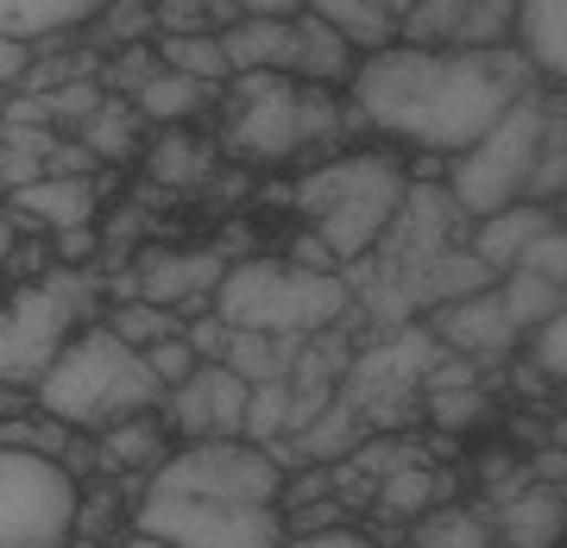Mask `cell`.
<instances>
[{
	"label": "cell",
	"instance_id": "obj_12",
	"mask_svg": "<svg viewBox=\"0 0 567 548\" xmlns=\"http://www.w3.org/2000/svg\"><path fill=\"white\" fill-rule=\"evenodd\" d=\"M164 428L183 435V442H221V435H240V416H246V385L227 372L221 360H203L183 385L164 391L158 404Z\"/></svg>",
	"mask_w": 567,
	"mask_h": 548
},
{
	"label": "cell",
	"instance_id": "obj_13",
	"mask_svg": "<svg viewBox=\"0 0 567 548\" xmlns=\"http://www.w3.org/2000/svg\"><path fill=\"white\" fill-rule=\"evenodd\" d=\"M429 334L447 347V353H461V360H473L480 372L486 365H505L511 353H517V328H511L505 303H498V290H461V297H447V303L429 309Z\"/></svg>",
	"mask_w": 567,
	"mask_h": 548
},
{
	"label": "cell",
	"instance_id": "obj_24",
	"mask_svg": "<svg viewBox=\"0 0 567 548\" xmlns=\"http://www.w3.org/2000/svg\"><path fill=\"white\" fill-rule=\"evenodd\" d=\"M297 341L303 334H259V328H234L221 347V365L240 379V385H265V379H290V360H297Z\"/></svg>",
	"mask_w": 567,
	"mask_h": 548
},
{
	"label": "cell",
	"instance_id": "obj_2",
	"mask_svg": "<svg viewBox=\"0 0 567 548\" xmlns=\"http://www.w3.org/2000/svg\"><path fill=\"white\" fill-rule=\"evenodd\" d=\"M442 189L466 221L511 203H555L567 189V121L555 89L511 102L466 152L442 158Z\"/></svg>",
	"mask_w": 567,
	"mask_h": 548
},
{
	"label": "cell",
	"instance_id": "obj_31",
	"mask_svg": "<svg viewBox=\"0 0 567 548\" xmlns=\"http://www.w3.org/2000/svg\"><path fill=\"white\" fill-rule=\"evenodd\" d=\"M102 328L114 334V341H126L133 353H140V347L164 341V334H177L183 316H177V309H164V303H145V297H121V303L107 309Z\"/></svg>",
	"mask_w": 567,
	"mask_h": 548
},
{
	"label": "cell",
	"instance_id": "obj_27",
	"mask_svg": "<svg viewBox=\"0 0 567 548\" xmlns=\"http://www.w3.org/2000/svg\"><path fill=\"white\" fill-rule=\"evenodd\" d=\"M215 139H196L189 126H158V139H152V152H145V170L158 183H203L208 170H215Z\"/></svg>",
	"mask_w": 567,
	"mask_h": 548
},
{
	"label": "cell",
	"instance_id": "obj_7",
	"mask_svg": "<svg viewBox=\"0 0 567 548\" xmlns=\"http://www.w3.org/2000/svg\"><path fill=\"white\" fill-rule=\"evenodd\" d=\"M89 322V278L70 265H51L44 278H25L0 297V385L32 391L39 372L58 360V347Z\"/></svg>",
	"mask_w": 567,
	"mask_h": 548
},
{
	"label": "cell",
	"instance_id": "obj_41",
	"mask_svg": "<svg viewBox=\"0 0 567 548\" xmlns=\"http://www.w3.org/2000/svg\"><path fill=\"white\" fill-rule=\"evenodd\" d=\"M234 7V20H297L303 13V0H227Z\"/></svg>",
	"mask_w": 567,
	"mask_h": 548
},
{
	"label": "cell",
	"instance_id": "obj_20",
	"mask_svg": "<svg viewBox=\"0 0 567 548\" xmlns=\"http://www.w3.org/2000/svg\"><path fill=\"white\" fill-rule=\"evenodd\" d=\"M221 58H227L234 76H246V70L297 76V25L290 20H227L221 25Z\"/></svg>",
	"mask_w": 567,
	"mask_h": 548
},
{
	"label": "cell",
	"instance_id": "obj_22",
	"mask_svg": "<svg viewBox=\"0 0 567 548\" xmlns=\"http://www.w3.org/2000/svg\"><path fill=\"white\" fill-rule=\"evenodd\" d=\"M410 7H416V0H303V13L328 20L353 51H379V44H391Z\"/></svg>",
	"mask_w": 567,
	"mask_h": 548
},
{
	"label": "cell",
	"instance_id": "obj_28",
	"mask_svg": "<svg viewBox=\"0 0 567 548\" xmlns=\"http://www.w3.org/2000/svg\"><path fill=\"white\" fill-rule=\"evenodd\" d=\"M492 290H498V303H505V316H511L517 334H529L536 322H548V316H561L567 309V285L536 278V271H498Z\"/></svg>",
	"mask_w": 567,
	"mask_h": 548
},
{
	"label": "cell",
	"instance_id": "obj_39",
	"mask_svg": "<svg viewBox=\"0 0 567 548\" xmlns=\"http://www.w3.org/2000/svg\"><path fill=\"white\" fill-rule=\"evenodd\" d=\"M95 252H102V234H95V221H89V227H58V234H51V259L70 265V271H82Z\"/></svg>",
	"mask_w": 567,
	"mask_h": 548
},
{
	"label": "cell",
	"instance_id": "obj_38",
	"mask_svg": "<svg viewBox=\"0 0 567 548\" xmlns=\"http://www.w3.org/2000/svg\"><path fill=\"white\" fill-rule=\"evenodd\" d=\"M177 334L189 341V353H196V360H221V347H227V334H234V328H227L221 316H215V303H208L203 316H183Z\"/></svg>",
	"mask_w": 567,
	"mask_h": 548
},
{
	"label": "cell",
	"instance_id": "obj_5",
	"mask_svg": "<svg viewBox=\"0 0 567 548\" xmlns=\"http://www.w3.org/2000/svg\"><path fill=\"white\" fill-rule=\"evenodd\" d=\"M32 404H39L51 423L76 428V435H102V428H114L121 416L158 410L164 385L145 372L140 353L126 341H114L102 322H82L76 334L58 347V360L39 372Z\"/></svg>",
	"mask_w": 567,
	"mask_h": 548
},
{
	"label": "cell",
	"instance_id": "obj_21",
	"mask_svg": "<svg viewBox=\"0 0 567 548\" xmlns=\"http://www.w3.org/2000/svg\"><path fill=\"white\" fill-rule=\"evenodd\" d=\"M215 95H221V89H208V82H196V76H177V70H164L158 63L126 102H133V114H140L145 126H189L196 114L215 107Z\"/></svg>",
	"mask_w": 567,
	"mask_h": 548
},
{
	"label": "cell",
	"instance_id": "obj_32",
	"mask_svg": "<svg viewBox=\"0 0 567 548\" xmlns=\"http://www.w3.org/2000/svg\"><path fill=\"white\" fill-rule=\"evenodd\" d=\"M284 416H290V379H265V385H246V416H240V435L246 442H278L284 435Z\"/></svg>",
	"mask_w": 567,
	"mask_h": 548
},
{
	"label": "cell",
	"instance_id": "obj_29",
	"mask_svg": "<svg viewBox=\"0 0 567 548\" xmlns=\"http://www.w3.org/2000/svg\"><path fill=\"white\" fill-rule=\"evenodd\" d=\"M152 51H158L164 70L196 76V82H208V89H221V82L234 76L227 58H221V32H164V39H152Z\"/></svg>",
	"mask_w": 567,
	"mask_h": 548
},
{
	"label": "cell",
	"instance_id": "obj_4",
	"mask_svg": "<svg viewBox=\"0 0 567 548\" xmlns=\"http://www.w3.org/2000/svg\"><path fill=\"white\" fill-rule=\"evenodd\" d=\"M404 189H410V164L398 152H365V145H353V152L316 158V170H303V177L290 183V208L334 252V265L353 271L372 246L385 240V227L398 221Z\"/></svg>",
	"mask_w": 567,
	"mask_h": 548
},
{
	"label": "cell",
	"instance_id": "obj_36",
	"mask_svg": "<svg viewBox=\"0 0 567 548\" xmlns=\"http://www.w3.org/2000/svg\"><path fill=\"white\" fill-rule=\"evenodd\" d=\"M511 271H536V278H555V285H567V227L555 221V227H543L536 240L517 252V265Z\"/></svg>",
	"mask_w": 567,
	"mask_h": 548
},
{
	"label": "cell",
	"instance_id": "obj_6",
	"mask_svg": "<svg viewBox=\"0 0 567 548\" xmlns=\"http://www.w3.org/2000/svg\"><path fill=\"white\" fill-rule=\"evenodd\" d=\"M215 316L259 334H322L353 316L347 271H309L290 259H240L215 285Z\"/></svg>",
	"mask_w": 567,
	"mask_h": 548
},
{
	"label": "cell",
	"instance_id": "obj_37",
	"mask_svg": "<svg viewBox=\"0 0 567 548\" xmlns=\"http://www.w3.org/2000/svg\"><path fill=\"white\" fill-rule=\"evenodd\" d=\"M140 360H145V372H152V379H158L164 391L171 385H183V379H189V372H196V353H189V341H183V334H164V341H152V347H140Z\"/></svg>",
	"mask_w": 567,
	"mask_h": 548
},
{
	"label": "cell",
	"instance_id": "obj_11",
	"mask_svg": "<svg viewBox=\"0 0 567 548\" xmlns=\"http://www.w3.org/2000/svg\"><path fill=\"white\" fill-rule=\"evenodd\" d=\"M227 271V252L221 246H177V252H158L145 246L133 271L121 278V297H145V303H164L177 316H203L215 303V285Z\"/></svg>",
	"mask_w": 567,
	"mask_h": 548
},
{
	"label": "cell",
	"instance_id": "obj_43",
	"mask_svg": "<svg viewBox=\"0 0 567 548\" xmlns=\"http://www.w3.org/2000/svg\"><path fill=\"white\" fill-rule=\"evenodd\" d=\"M486 548H505V542H498V536H492V542H486Z\"/></svg>",
	"mask_w": 567,
	"mask_h": 548
},
{
	"label": "cell",
	"instance_id": "obj_15",
	"mask_svg": "<svg viewBox=\"0 0 567 548\" xmlns=\"http://www.w3.org/2000/svg\"><path fill=\"white\" fill-rule=\"evenodd\" d=\"M102 183L95 177H58V170H39V177H25L7 189V215L25 227H39V234H58V227H89L102 215Z\"/></svg>",
	"mask_w": 567,
	"mask_h": 548
},
{
	"label": "cell",
	"instance_id": "obj_25",
	"mask_svg": "<svg viewBox=\"0 0 567 548\" xmlns=\"http://www.w3.org/2000/svg\"><path fill=\"white\" fill-rule=\"evenodd\" d=\"M297 76L303 82H322V89H341L347 76H353V44L334 32L328 20H316V13H297Z\"/></svg>",
	"mask_w": 567,
	"mask_h": 548
},
{
	"label": "cell",
	"instance_id": "obj_30",
	"mask_svg": "<svg viewBox=\"0 0 567 548\" xmlns=\"http://www.w3.org/2000/svg\"><path fill=\"white\" fill-rule=\"evenodd\" d=\"M140 133H145V121L133 114V102H126V95H102V107L76 126V139L89 145L102 164L126 158V152H140Z\"/></svg>",
	"mask_w": 567,
	"mask_h": 548
},
{
	"label": "cell",
	"instance_id": "obj_8",
	"mask_svg": "<svg viewBox=\"0 0 567 548\" xmlns=\"http://www.w3.org/2000/svg\"><path fill=\"white\" fill-rule=\"evenodd\" d=\"M133 529L158 536L164 548H284L278 505H221V498H183V492H152L133 498Z\"/></svg>",
	"mask_w": 567,
	"mask_h": 548
},
{
	"label": "cell",
	"instance_id": "obj_44",
	"mask_svg": "<svg viewBox=\"0 0 567 548\" xmlns=\"http://www.w3.org/2000/svg\"><path fill=\"white\" fill-rule=\"evenodd\" d=\"M0 102H7V89H0Z\"/></svg>",
	"mask_w": 567,
	"mask_h": 548
},
{
	"label": "cell",
	"instance_id": "obj_33",
	"mask_svg": "<svg viewBox=\"0 0 567 548\" xmlns=\"http://www.w3.org/2000/svg\"><path fill=\"white\" fill-rule=\"evenodd\" d=\"M44 95V114H51V126H58V133H76L82 121H89V114H95V107H102V82L95 76H63L58 89H39Z\"/></svg>",
	"mask_w": 567,
	"mask_h": 548
},
{
	"label": "cell",
	"instance_id": "obj_42",
	"mask_svg": "<svg viewBox=\"0 0 567 548\" xmlns=\"http://www.w3.org/2000/svg\"><path fill=\"white\" fill-rule=\"evenodd\" d=\"M107 548H164L158 536H145V529H126L121 542H107Z\"/></svg>",
	"mask_w": 567,
	"mask_h": 548
},
{
	"label": "cell",
	"instance_id": "obj_16",
	"mask_svg": "<svg viewBox=\"0 0 567 548\" xmlns=\"http://www.w3.org/2000/svg\"><path fill=\"white\" fill-rule=\"evenodd\" d=\"M561 215H555V203H511V208H492V215H480V221H466V252L486 265L492 278L498 271H511L517 265V252H524L543 227H555Z\"/></svg>",
	"mask_w": 567,
	"mask_h": 548
},
{
	"label": "cell",
	"instance_id": "obj_26",
	"mask_svg": "<svg viewBox=\"0 0 567 548\" xmlns=\"http://www.w3.org/2000/svg\"><path fill=\"white\" fill-rule=\"evenodd\" d=\"M423 423L442 428V435H473V428L498 423V404H492L486 379H473V385H429L423 391Z\"/></svg>",
	"mask_w": 567,
	"mask_h": 548
},
{
	"label": "cell",
	"instance_id": "obj_14",
	"mask_svg": "<svg viewBox=\"0 0 567 548\" xmlns=\"http://www.w3.org/2000/svg\"><path fill=\"white\" fill-rule=\"evenodd\" d=\"M486 510H492V536L505 548H561L567 486H555V479H524V486L486 498Z\"/></svg>",
	"mask_w": 567,
	"mask_h": 548
},
{
	"label": "cell",
	"instance_id": "obj_10",
	"mask_svg": "<svg viewBox=\"0 0 567 548\" xmlns=\"http://www.w3.org/2000/svg\"><path fill=\"white\" fill-rule=\"evenodd\" d=\"M145 486L183 492V498H221V505H278L284 467L271 461V447L246 442V435H221V442L171 447Z\"/></svg>",
	"mask_w": 567,
	"mask_h": 548
},
{
	"label": "cell",
	"instance_id": "obj_23",
	"mask_svg": "<svg viewBox=\"0 0 567 548\" xmlns=\"http://www.w3.org/2000/svg\"><path fill=\"white\" fill-rule=\"evenodd\" d=\"M102 7L107 0H0V32H13L25 44L70 39V32H89Z\"/></svg>",
	"mask_w": 567,
	"mask_h": 548
},
{
	"label": "cell",
	"instance_id": "obj_40",
	"mask_svg": "<svg viewBox=\"0 0 567 548\" xmlns=\"http://www.w3.org/2000/svg\"><path fill=\"white\" fill-rule=\"evenodd\" d=\"M25 70H32V44L13 39V32H0V89L13 95V89L25 82Z\"/></svg>",
	"mask_w": 567,
	"mask_h": 548
},
{
	"label": "cell",
	"instance_id": "obj_3",
	"mask_svg": "<svg viewBox=\"0 0 567 548\" xmlns=\"http://www.w3.org/2000/svg\"><path fill=\"white\" fill-rule=\"evenodd\" d=\"M215 102H221V152L252 170H290L303 158H328L353 133L341 89L278 76V70L227 76Z\"/></svg>",
	"mask_w": 567,
	"mask_h": 548
},
{
	"label": "cell",
	"instance_id": "obj_1",
	"mask_svg": "<svg viewBox=\"0 0 567 548\" xmlns=\"http://www.w3.org/2000/svg\"><path fill=\"white\" fill-rule=\"evenodd\" d=\"M536 89H543V76L524 63L517 44L435 51V44L391 39L353 58L341 102L353 133H372V139L404 145V152H429V158H454L511 102H524Z\"/></svg>",
	"mask_w": 567,
	"mask_h": 548
},
{
	"label": "cell",
	"instance_id": "obj_35",
	"mask_svg": "<svg viewBox=\"0 0 567 548\" xmlns=\"http://www.w3.org/2000/svg\"><path fill=\"white\" fill-rule=\"evenodd\" d=\"M89 25H95L102 44L114 51V44H145L152 39V32H158V13H152V0H107Z\"/></svg>",
	"mask_w": 567,
	"mask_h": 548
},
{
	"label": "cell",
	"instance_id": "obj_34",
	"mask_svg": "<svg viewBox=\"0 0 567 548\" xmlns=\"http://www.w3.org/2000/svg\"><path fill=\"white\" fill-rule=\"evenodd\" d=\"M524 341H529V353H517V360H524L543 385H561L567 379V309L561 316H548V322H536Z\"/></svg>",
	"mask_w": 567,
	"mask_h": 548
},
{
	"label": "cell",
	"instance_id": "obj_17",
	"mask_svg": "<svg viewBox=\"0 0 567 548\" xmlns=\"http://www.w3.org/2000/svg\"><path fill=\"white\" fill-rule=\"evenodd\" d=\"M89 447H95V473H107V479H121V473L152 479L158 461L171 454V428H164L158 410H140V416H121L114 428L89 435Z\"/></svg>",
	"mask_w": 567,
	"mask_h": 548
},
{
	"label": "cell",
	"instance_id": "obj_18",
	"mask_svg": "<svg viewBox=\"0 0 567 548\" xmlns=\"http://www.w3.org/2000/svg\"><path fill=\"white\" fill-rule=\"evenodd\" d=\"M511 44L543 76V89H561L567 82V0H517Z\"/></svg>",
	"mask_w": 567,
	"mask_h": 548
},
{
	"label": "cell",
	"instance_id": "obj_19",
	"mask_svg": "<svg viewBox=\"0 0 567 548\" xmlns=\"http://www.w3.org/2000/svg\"><path fill=\"white\" fill-rule=\"evenodd\" d=\"M461 492V473L454 467H429V461H410V467L385 473L379 486H372V510L379 517H391V524H416L423 510L447 505Z\"/></svg>",
	"mask_w": 567,
	"mask_h": 548
},
{
	"label": "cell",
	"instance_id": "obj_9",
	"mask_svg": "<svg viewBox=\"0 0 567 548\" xmlns=\"http://www.w3.org/2000/svg\"><path fill=\"white\" fill-rule=\"evenodd\" d=\"M82 479L51 454L0 447V548H63L76 529Z\"/></svg>",
	"mask_w": 567,
	"mask_h": 548
}]
</instances>
